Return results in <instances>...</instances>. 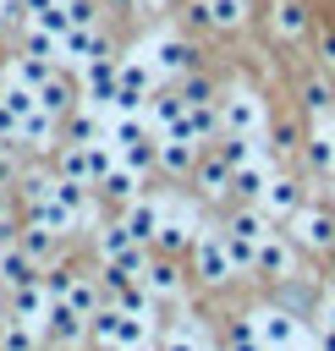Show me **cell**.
Segmentation results:
<instances>
[{
    "label": "cell",
    "mask_w": 335,
    "mask_h": 351,
    "mask_svg": "<svg viewBox=\"0 0 335 351\" xmlns=\"http://www.w3.org/2000/svg\"><path fill=\"white\" fill-rule=\"evenodd\" d=\"M198 351H220V346H214V340H203V346H198Z\"/></svg>",
    "instance_id": "48"
},
{
    "label": "cell",
    "mask_w": 335,
    "mask_h": 351,
    "mask_svg": "<svg viewBox=\"0 0 335 351\" xmlns=\"http://www.w3.org/2000/svg\"><path fill=\"white\" fill-rule=\"evenodd\" d=\"M49 5H60V0H22V16H38V11H49Z\"/></svg>",
    "instance_id": "46"
},
{
    "label": "cell",
    "mask_w": 335,
    "mask_h": 351,
    "mask_svg": "<svg viewBox=\"0 0 335 351\" xmlns=\"http://www.w3.org/2000/svg\"><path fill=\"white\" fill-rule=\"evenodd\" d=\"M264 137H242V132H225V143H214L225 159H231V170L236 165H247V159H264V148H258Z\"/></svg>",
    "instance_id": "34"
},
{
    "label": "cell",
    "mask_w": 335,
    "mask_h": 351,
    "mask_svg": "<svg viewBox=\"0 0 335 351\" xmlns=\"http://www.w3.org/2000/svg\"><path fill=\"white\" fill-rule=\"evenodd\" d=\"M16 126H22V121H16V115L0 104V143H16Z\"/></svg>",
    "instance_id": "44"
},
{
    "label": "cell",
    "mask_w": 335,
    "mask_h": 351,
    "mask_svg": "<svg viewBox=\"0 0 335 351\" xmlns=\"http://www.w3.org/2000/svg\"><path fill=\"white\" fill-rule=\"evenodd\" d=\"M27 280H38V263L16 247V236H5L0 241V285L11 291V285H27Z\"/></svg>",
    "instance_id": "22"
},
{
    "label": "cell",
    "mask_w": 335,
    "mask_h": 351,
    "mask_svg": "<svg viewBox=\"0 0 335 351\" xmlns=\"http://www.w3.org/2000/svg\"><path fill=\"white\" fill-rule=\"evenodd\" d=\"M11 296V318H22V324H44V313H49V291H44V280H27V285H11L5 291Z\"/></svg>",
    "instance_id": "21"
},
{
    "label": "cell",
    "mask_w": 335,
    "mask_h": 351,
    "mask_svg": "<svg viewBox=\"0 0 335 351\" xmlns=\"http://www.w3.org/2000/svg\"><path fill=\"white\" fill-rule=\"evenodd\" d=\"M302 110L308 115H324V121L335 115V93H330L324 77H302Z\"/></svg>",
    "instance_id": "32"
},
{
    "label": "cell",
    "mask_w": 335,
    "mask_h": 351,
    "mask_svg": "<svg viewBox=\"0 0 335 351\" xmlns=\"http://www.w3.org/2000/svg\"><path fill=\"white\" fill-rule=\"evenodd\" d=\"M16 236V203H11V186H0V241Z\"/></svg>",
    "instance_id": "42"
},
{
    "label": "cell",
    "mask_w": 335,
    "mask_h": 351,
    "mask_svg": "<svg viewBox=\"0 0 335 351\" xmlns=\"http://www.w3.org/2000/svg\"><path fill=\"white\" fill-rule=\"evenodd\" d=\"M330 252H335V247H330Z\"/></svg>",
    "instance_id": "50"
},
{
    "label": "cell",
    "mask_w": 335,
    "mask_h": 351,
    "mask_svg": "<svg viewBox=\"0 0 335 351\" xmlns=\"http://www.w3.org/2000/svg\"><path fill=\"white\" fill-rule=\"evenodd\" d=\"M286 225H291L286 236H291L297 247H308V252H330V247H335V214H330V208L302 203V208H297Z\"/></svg>",
    "instance_id": "9"
},
{
    "label": "cell",
    "mask_w": 335,
    "mask_h": 351,
    "mask_svg": "<svg viewBox=\"0 0 335 351\" xmlns=\"http://www.w3.org/2000/svg\"><path fill=\"white\" fill-rule=\"evenodd\" d=\"M308 165L319 176H335V132H313L308 137Z\"/></svg>",
    "instance_id": "36"
},
{
    "label": "cell",
    "mask_w": 335,
    "mask_h": 351,
    "mask_svg": "<svg viewBox=\"0 0 335 351\" xmlns=\"http://www.w3.org/2000/svg\"><path fill=\"white\" fill-rule=\"evenodd\" d=\"M55 115L49 110H33V115H22V126H16V143H27L33 154H44V148H55Z\"/></svg>",
    "instance_id": "28"
},
{
    "label": "cell",
    "mask_w": 335,
    "mask_h": 351,
    "mask_svg": "<svg viewBox=\"0 0 335 351\" xmlns=\"http://www.w3.org/2000/svg\"><path fill=\"white\" fill-rule=\"evenodd\" d=\"M121 225L132 230V241H148V247H154V236H159V225H165V203H159V197H132V203L121 208Z\"/></svg>",
    "instance_id": "17"
},
{
    "label": "cell",
    "mask_w": 335,
    "mask_h": 351,
    "mask_svg": "<svg viewBox=\"0 0 335 351\" xmlns=\"http://www.w3.org/2000/svg\"><path fill=\"white\" fill-rule=\"evenodd\" d=\"M137 280L148 285V296H154V302H176V296H181V274H176V263H170V258H148V269H143Z\"/></svg>",
    "instance_id": "25"
},
{
    "label": "cell",
    "mask_w": 335,
    "mask_h": 351,
    "mask_svg": "<svg viewBox=\"0 0 335 351\" xmlns=\"http://www.w3.org/2000/svg\"><path fill=\"white\" fill-rule=\"evenodd\" d=\"M77 88H82L88 104H104V110H110V99H115V55L77 66Z\"/></svg>",
    "instance_id": "14"
},
{
    "label": "cell",
    "mask_w": 335,
    "mask_h": 351,
    "mask_svg": "<svg viewBox=\"0 0 335 351\" xmlns=\"http://www.w3.org/2000/svg\"><path fill=\"white\" fill-rule=\"evenodd\" d=\"M247 324L258 329V340L264 346H302L313 329L302 324V313L297 307H286V302H269V307H253L247 313Z\"/></svg>",
    "instance_id": "5"
},
{
    "label": "cell",
    "mask_w": 335,
    "mask_h": 351,
    "mask_svg": "<svg viewBox=\"0 0 335 351\" xmlns=\"http://www.w3.org/2000/svg\"><path fill=\"white\" fill-rule=\"evenodd\" d=\"M264 214L269 219H291L297 208H302V186H297V176H269V186H264Z\"/></svg>",
    "instance_id": "20"
},
{
    "label": "cell",
    "mask_w": 335,
    "mask_h": 351,
    "mask_svg": "<svg viewBox=\"0 0 335 351\" xmlns=\"http://www.w3.org/2000/svg\"><path fill=\"white\" fill-rule=\"evenodd\" d=\"M60 5H66L71 27H93L99 22V0H60Z\"/></svg>",
    "instance_id": "40"
},
{
    "label": "cell",
    "mask_w": 335,
    "mask_h": 351,
    "mask_svg": "<svg viewBox=\"0 0 335 351\" xmlns=\"http://www.w3.org/2000/svg\"><path fill=\"white\" fill-rule=\"evenodd\" d=\"M88 340L99 346V351H148L154 346V324L148 318H132V313H121V307H99L93 318H88Z\"/></svg>",
    "instance_id": "1"
},
{
    "label": "cell",
    "mask_w": 335,
    "mask_h": 351,
    "mask_svg": "<svg viewBox=\"0 0 335 351\" xmlns=\"http://www.w3.org/2000/svg\"><path fill=\"white\" fill-rule=\"evenodd\" d=\"M253 274H264V280H297V241L286 230H269L258 241V252H253Z\"/></svg>",
    "instance_id": "11"
},
{
    "label": "cell",
    "mask_w": 335,
    "mask_h": 351,
    "mask_svg": "<svg viewBox=\"0 0 335 351\" xmlns=\"http://www.w3.org/2000/svg\"><path fill=\"white\" fill-rule=\"evenodd\" d=\"M275 27H280V38H308V5L302 0H275Z\"/></svg>",
    "instance_id": "31"
},
{
    "label": "cell",
    "mask_w": 335,
    "mask_h": 351,
    "mask_svg": "<svg viewBox=\"0 0 335 351\" xmlns=\"http://www.w3.org/2000/svg\"><path fill=\"white\" fill-rule=\"evenodd\" d=\"M220 351H264V340H258V329L247 324V313L231 324V335H225V346H220Z\"/></svg>",
    "instance_id": "39"
},
{
    "label": "cell",
    "mask_w": 335,
    "mask_h": 351,
    "mask_svg": "<svg viewBox=\"0 0 335 351\" xmlns=\"http://www.w3.org/2000/svg\"><path fill=\"white\" fill-rule=\"evenodd\" d=\"M22 208H27V225H44V230H55L60 241H66V236H77V214H71V208H60L49 192H38V197H22Z\"/></svg>",
    "instance_id": "16"
},
{
    "label": "cell",
    "mask_w": 335,
    "mask_h": 351,
    "mask_svg": "<svg viewBox=\"0 0 335 351\" xmlns=\"http://www.w3.org/2000/svg\"><path fill=\"white\" fill-rule=\"evenodd\" d=\"M220 230H225V241H231V258H236V269L247 274V269H253V252H258V241L269 236V214H264V208H253V203H242V208H236V214H231Z\"/></svg>",
    "instance_id": "4"
},
{
    "label": "cell",
    "mask_w": 335,
    "mask_h": 351,
    "mask_svg": "<svg viewBox=\"0 0 335 351\" xmlns=\"http://www.w3.org/2000/svg\"><path fill=\"white\" fill-rule=\"evenodd\" d=\"M110 165H115V148L110 143H66L60 159H55V170L71 176V181H82V186H93Z\"/></svg>",
    "instance_id": "6"
},
{
    "label": "cell",
    "mask_w": 335,
    "mask_h": 351,
    "mask_svg": "<svg viewBox=\"0 0 335 351\" xmlns=\"http://www.w3.org/2000/svg\"><path fill=\"white\" fill-rule=\"evenodd\" d=\"M38 351H49V346H38Z\"/></svg>",
    "instance_id": "49"
},
{
    "label": "cell",
    "mask_w": 335,
    "mask_h": 351,
    "mask_svg": "<svg viewBox=\"0 0 335 351\" xmlns=\"http://www.w3.org/2000/svg\"><path fill=\"white\" fill-rule=\"evenodd\" d=\"M319 55H324V66L335 71V33H324V38H319Z\"/></svg>",
    "instance_id": "45"
},
{
    "label": "cell",
    "mask_w": 335,
    "mask_h": 351,
    "mask_svg": "<svg viewBox=\"0 0 335 351\" xmlns=\"http://www.w3.org/2000/svg\"><path fill=\"white\" fill-rule=\"evenodd\" d=\"M121 165H132V170H143V176H154L159 170V137H143V143H126L121 154H115Z\"/></svg>",
    "instance_id": "33"
},
{
    "label": "cell",
    "mask_w": 335,
    "mask_h": 351,
    "mask_svg": "<svg viewBox=\"0 0 335 351\" xmlns=\"http://www.w3.org/2000/svg\"><path fill=\"white\" fill-rule=\"evenodd\" d=\"M192 165H198V143H187V137H159V170H165V176H192Z\"/></svg>",
    "instance_id": "29"
},
{
    "label": "cell",
    "mask_w": 335,
    "mask_h": 351,
    "mask_svg": "<svg viewBox=\"0 0 335 351\" xmlns=\"http://www.w3.org/2000/svg\"><path fill=\"white\" fill-rule=\"evenodd\" d=\"M176 93H181L187 104H214V82H209V77H203L198 66H192L187 77H176Z\"/></svg>",
    "instance_id": "37"
},
{
    "label": "cell",
    "mask_w": 335,
    "mask_h": 351,
    "mask_svg": "<svg viewBox=\"0 0 335 351\" xmlns=\"http://www.w3.org/2000/svg\"><path fill=\"white\" fill-rule=\"evenodd\" d=\"M203 340H209V335H203V329H198L192 318H181V324H176L170 335H159V346H154V351H198Z\"/></svg>",
    "instance_id": "35"
},
{
    "label": "cell",
    "mask_w": 335,
    "mask_h": 351,
    "mask_svg": "<svg viewBox=\"0 0 335 351\" xmlns=\"http://www.w3.org/2000/svg\"><path fill=\"white\" fill-rule=\"evenodd\" d=\"M16 176H22V165H16L11 143H0V186H11V192H16Z\"/></svg>",
    "instance_id": "41"
},
{
    "label": "cell",
    "mask_w": 335,
    "mask_h": 351,
    "mask_svg": "<svg viewBox=\"0 0 335 351\" xmlns=\"http://www.w3.org/2000/svg\"><path fill=\"white\" fill-rule=\"evenodd\" d=\"M104 132H110V110H104V104L77 99V104L66 110V143H104Z\"/></svg>",
    "instance_id": "13"
},
{
    "label": "cell",
    "mask_w": 335,
    "mask_h": 351,
    "mask_svg": "<svg viewBox=\"0 0 335 351\" xmlns=\"http://www.w3.org/2000/svg\"><path fill=\"white\" fill-rule=\"evenodd\" d=\"M269 176H275V170H269V159H247V165H236V170H231V192H236L242 203H258V197H264V186H269Z\"/></svg>",
    "instance_id": "23"
},
{
    "label": "cell",
    "mask_w": 335,
    "mask_h": 351,
    "mask_svg": "<svg viewBox=\"0 0 335 351\" xmlns=\"http://www.w3.org/2000/svg\"><path fill=\"white\" fill-rule=\"evenodd\" d=\"M192 11H198V22H209L220 33H236L247 22V0H198Z\"/></svg>",
    "instance_id": "26"
},
{
    "label": "cell",
    "mask_w": 335,
    "mask_h": 351,
    "mask_svg": "<svg viewBox=\"0 0 335 351\" xmlns=\"http://www.w3.org/2000/svg\"><path fill=\"white\" fill-rule=\"evenodd\" d=\"M143 115H148V132H159V137H165V132H170V126H176V121L187 115V99L176 93V82H159V88L148 93Z\"/></svg>",
    "instance_id": "15"
},
{
    "label": "cell",
    "mask_w": 335,
    "mask_h": 351,
    "mask_svg": "<svg viewBox=\"0 0 335 351\" xmlns=\"http://www.w3.org/2000/svg\"><path fill=\"white\" fill-rule=\"evenodd\" d=\"M77 99H82V88H77V71H66V66L38 88V110H49L55 121H66V110H71Z\"/></svg>",
    "instance_id": "18"
},
{
    "label": "cell",
    "mask_w": 335,
    "mask_h": 351,
    "mask_svg": "<svg viewBox=\"0 0 335 351\" xmlns=\"http://www.w3.org/2000/svg\"><path fill=\"white\" fill-rule=\"evenodd\" d=\"M38 335H44V346H49V351H77V346L88 340V318H82L71 302H49V313H44Z\"/></svg>",
    "instance_id": "8"
},
{
    "label": "cell",
    "mask_w": 335,
    "mask_h": 351,
    "mask_svg": "<svg viewBox=\"0 0 335 351\" xmlns=\"http://www.w3.org/2000/svg\"><path fill=\"white\" fill-rule=\"evenodd\" d=\"M55 71H60V66H55L49 55H33V49H22V55L11 60V71H5V77H11V82H27V88L38 93V88H44V82H49Z\"/></svg>",
    "instance_id": "27"
},
{
    "label": "cell",
    "mask_w": 335,
    "mask_h": 351,
    "mask_svg": "<svg viewBox=\"0 0 335 351\" xmlns=\"http://www.w3.org/2000/svg\"><path fill=\"white\" fill-rule=\"evenodd\" d=\"M93 186H99V192H104L115 208H126L132 197H143V170H132V165H121V159H115V165H110V170H104Z\"/></svg>",
    "instance_id": "19"
},
{
    "label": "cell",
    "mask_w": 335,
    "mask_h": 351,
    "mask_svg": "<svg viewBox=\"0 0 335 351\" xmlns=\"http://www.w3.org/2000/svg\"><path fill=\"white\" fill-rule=\"evenodd\" d=\"M66 302H71L82 318H93V313L104 307V285H99V274H77V280H71V291H66Z\"/></svg>",
    "instance_id": "30"
},
{
    "label": "cell",
    "mask_w": 335,
    "mask_h": 351,
    "mask_svg": "<svg viewBox=\"0 0 335 351\" xmlns=\"http://www.w3.org/2000/svg\"><path fill=\"white\" fill-rule=\"evenodd\" d=\"M148 351H154V346H148Z\"/></svg>",
    "instance_id": "51"
},
{
    "label": "cell",
    "mask_w": 335,
    "mask_h": 351,
    "mask_svg": "<svg viewBox=\"0 0 335 351\" xmlns=\"http://www.w3.org/2000/svg\"><path fill=\"white\" fill-rule=\"evenodd\" d=\"M313 340H319V351H335V329H313Z\"/></svg>",
    "instance_id": "47"
},
{
    "label": "cell",
    "mask_w": 335,
    "mask_h": 351,
    "mask_svg": "<svg viewBox=\"0 0 335 351\" xmlns=\"http://www.w3.org/2000/svg\"><path fill=\"white\" fill-rule=\"evenodd\" d=\"M192 263H198V280H203V285H231V280L242 274L236 258H231L225 230H203V225H198V236H192Z\"/></svg>",
    "instance_id": "3"
},
{
    "label": "cell",
    "mask_w": 335,
    "mask_h": 351,
    "mask_svg": "<svg viewBox=\"0 0 335 351\" xmlns=\"http://www.w3.org/2000/svg\"><path fill=\"white\" fill-rule=\"evenodd\" d=\"M104 55H115V49H110V33H104L99 22L60 33V66H66V71H77V66H88V60H104Z\"/></svg>",
    "instance_id": "10"
},
{
    "label": "cell",
    "mask_w": 335,
    "mask_h": 351,
    "mask_svg": "<svg viewBox=\"0 0 335 351\" xmlns=\"http://www.w3.org/2000/svg\"><path fill=\"white\" fill-rule=\"evenodd\" d=\"M143 55H148V66L159 71V82H176V77H187L198 60H192V44L181 38V33H154L148 44H143Z\"/></svg>",
    "instance_id": "7"
},
{
    "label": "cell",
    "mask_w": 335,
    "mask_h": 351,
    "mask_svg": "<svg viewBox=\"0 0 335 351\" xmlns=\"http://www.w3.org/2000/svg\"><path fill=\"white\" fill-rule=\"evenodd\" d=\"M16 247H22L38 269L60 258V236H55V230H44V225H27V219H22V230H16Z\"/></svg>",
    "instance_id": "24"
},
{
    "label": "cell",
    "mask_w": 335,
    "mask_h": 351,
    "mask_svg": "<svg viewBox=\"0 0 335 351\" xmlns=\"http://www.w3.org/2000/svg\"><path fill=\"white\" fill-rule=\"evenodd\" d=\"M319 329H335V291L319 296Z\"/></svg>",
    "instance_id": "43"
},
{
    "label": "cell",
    "mask_w": 335,
    "mask_h": 351,
    "mask_svg": "<svg viewBox=\"0 0 335 351\" xmlns=\"http://www.w3.org/2000/svg\"><path fill=\"white\" fill-rule=\"evenodd\" d=\"M214 110H220V137H225V132H242V137H264V126H269V110H264V99H258L247 82L225 88V93L214 99Z\"/></svg>",
    "instance_id": "2"
},
{
    "label": "cell",
    "mask_w": 335,
    "mask_h": 351,
    "mask_svg": "<svg viewBox=\"0 0 335 351\" xmlns=\"http://www.w3.org/2000/svg\"><path fill=\"white\" fill-rule=\"evenodd\" d=\"M132 241V230L121 225V219H110V225H99V236H93V247H99V258H115L121 247Z\"/></svg>",
    "instance_id": "38"
},
{
    "label": "cell",
    "mask_w": 335,
    "mask_h": 351,
    "mask_svg": "<svg viewBox=\"0 0 335 351\" xmlns=\"http://www.w3.org/2000/svg\"><path fill=\"white\" fill-rule=\"evenodd\" d=\"M187 181L198 186V197H209V203H214V197H225V192H231V159L209 143V148H198V165H192V176H187Z\"/></svg>",
    "instance_id": "12"
}]
</instances>
